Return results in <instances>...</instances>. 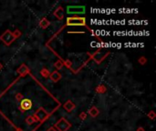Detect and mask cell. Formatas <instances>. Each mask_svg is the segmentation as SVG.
<instances>
[{
    "label": "cell",
    "mask_w": 156,
    "mask_h": 131,
    "mask_svg": "<svg viewBox=\"0 0 156 131\" xmlns=\"http://www.w3.org/2000/svg\"><path fill=\"white\" fill-rule=\"evenodd\" d=\"M67 26H73V27L86 26V18L79 16H70L67 18Z\"/></svg>",
    "instance_id": "cell-2"
},
{
    "label": "cell",
    "mask_w": 156,
    "mask_h": 131,
    "mask_svg": "<svg viewBox=\"0 0 156 131\" xmlns=\"http://www.w3.org/2000/svg\"><path fill=\"white\" fill-rule=\"evenodd\" d=\"M63 108H64L68 112H71L72 110L75 108V105L73 104V102H72L71 100H68V101H66V103H65L64 105H63Z\"/></svg>",
    "instance_id": "cell-11"
},
{
    "label": "cell",
    "mask_w": 156,
    "mask_h": 131,
    "mask_svg": "<svg viewBox=\"0 0 156 131\" xmlns=\"http://www.w3.org/2000/svg\"><path fill=\"white\" fill-rule=\"evenodd\" d=\"M54 16L59 20H62L64 18V9L62 7H59L54 11Z\"/></svg>",
    "instance_id": "cell-8"
},
{
    "label": "cell",
    "mask_w": 156,
    "mask_h": 131,
    "mask_svg": "<svg viewBox=\"0 0 156 131\" xmlns=\"http://www.w3.org/2000/svg\"><path fill=\"white\" fill-rule=\"evenodd\" d=\"M106 56H107V54H105V53L96 52V53H94V54L92 55V58H93L94 61H96L97 63H101V62L102 61L104 58H106Z\"/></svg>",
    "instance_id": "cell-7"
},
{
    "label": "cell",
    "mask_w": 156,
    "mask_h": 131,
    "mask_svg": "<svg viewBox=\"0 0 156 131\" xmlns=\"http://www.w3.org/2000/svg\"><path fill=\"white\" fill-rule=\"evenodd\" d=\"M48 131H57V129H56V128H54V127H50V128H49V129H48Z\"/></svg>",
    "instance_id": "cell-23"
},
{
    "label": "cell",
    "mask_w": 156,
    "mask_h": 131,
    "mask_svg": "<svg viewBox=\"0 0 156 131\" xmlns=\"http://www.w3.org/2000/svg\"><path fill=\"white\" fill-rule=\"evenodd\" d=\"M139 63L141 64V65H145L146 62H147V59L145 58V57H142V58H139Z\"/></svg>",
    "instance_id": "cell-18"
},
{
    "label": "cell",
    "mask_w": 156,
    "mask_h": 131,
    "mask_svg": "<svg viewBox=\"0 0 156 131\" xmlns=\"http://www.w3.org/2000/svg\"><path fill=\"white\" fill-rule=\"evenodd\" d=\"M88 113L90 114L92 117H98V115L100 114V111L95 106H93L88 110Z\"/></svg>",
    "instance_id": "cell-12"
},
{
    "label": "cell",
    "mask_w": 156,
    "mask_h": 131,
    "mask_svg": "<svg viewBox=\"0 0 156 131\" xmlns=\"http://www.w3.org/2000/svg\"><path fill=\"white\" fill-rule=\"evenodd\" d=\"M49 77L53 82H57L61 78V74L59 71H53L52 73H50Z\"/></svg>",
    "instance_id": "cell-10"
},
{
    "label": "cell",
    "mask_w": 156,
    "mask_h": 131,
    "mask_svg": "<svg viewBox=\"0 0 156 131\" xmlns=\"http://www.w3.org/2000/svg\"><path fill=\"white\" fill-rule=\"evenodd\" d=\"M85 12H86V7L84 5H68L67 7V14L68 16L84 15Z\"/></svg>",
    "instance_id": "cell-1"
},
{
    "label": "cell",
    "mask_w": 156,
    "mask_h": 131,
    "mask_svg": "<svg viewBox=\"0 0 156 131\" xmlns=\"http://www.w3.org/2000/svg\"><path fill=\"white\" fill-rule=\"evenodd\" d=\"M55 66L57 69H61V68L63 67V63L61 62V60H57L55 63Z\"/></svg>",
    "instance_id": "cell-17"
},
{
    "label": "cell",
    "mask_w": 156,
    "mask_h": 131,
    "mask_svg": "<svg viewBox=\"0 0 156 131\" xmlns=\"http://www.w3.org/2000/svg\"><path fill=\"white\" fill-rule=\"evenodd\" d=\"M79 118H80L81 120H85V119L87 118V113L86 112H81L80 115H79Z\"/></svg>",
    "instance_id": "cell-20"
},
{
    "label": "cell",
    "mask_w": 156,
    "mask_h": 131,
    "mask_svg": "<svg viewBox=\"0 0 156 131\" xmlns=\"http://www.w3.org/2000/svg\"><path fill=\"white\" fill-rule=\"evenodd\" d=\"M70 127H71V124L68 121H67L64 117H61L55 124V128L57 131H68Z\"/></svg>",
    "instance_id": "cell-3"
},
{
    "label": "cell",
    "mask_w": 156,
    "mask_h": 131,
    "mask_svg": "<svg viewBox=\"0 0 156 131\" xmlns=\"http://www.w3.org/2000/svg\"><path fill=\"white\" fill-rule=\"evenodd\" d=\"M16 72H18L20 76H26L27 74H28L29 69L28 67H27V66H26L25 64H22V65L18 68Z\"/></svg>",
    "instance_id": "cell-9"
},
{
    "label": "cell",
    "mask_w": 156,
    "mask_h": 131,
    "mask_svg": "<svg viewBox=\"0 0 156 131\" xmlns=\"http://www.w3.org/2000/svg\"><path fill=\"white\" fill-rule=\"evenodd\" d=\"M33 116H34L35 118L37 119V121H39V122H43V121H45L46 119L49 117V114L48 113V112L46 111V110L44 109L43 108H39L36 112H35V114Z\"/></svg>",
    "instance_id": "cell-5"
},
{
    "label": "cell",
    "mask_w": 156,
    "mask_h": 131,
    "mask_svg": "<svg viewBox=\"0 0 156 131\" xmlns=\"http://www.w3.org/2000/svg\"><path fill=\"white\" fill-rule=\"evenodd\" d=\"M16 39L13 32H11L10 30H7L1 36H0V40L3 41L7 46H9L10 44H12V42Z\"/></svg>",
    "instance_id": "cell-4"
},
{
    "label": "cell",
    "mask_w": 156,
    "mask_h": 131,
    "mask_svg": "<svg viewBox=\"0 0 156 131\" xmlns=\"http://www.w3.org/2000/svg\"><path fill=\"white\" fill-rule=\"evenodd\" d=\"M148 117H149L151 119H154V118H155V117H156V115H155L154 111H153V110H152V111H150L149 113H148Z\"/></svg>",
    "instance_id": "cell-19"
},
{
    "label": "cell",
    "mask_w": 156,
    "mask_h": 131,
    "mask_svg": "<svg viewBox=\"0 0 156 131\" xmlns=\"http://www.w3.org/2000/svg\"><path fill=\"white\" fill-rule=\"evenodd\" d=\"M49 25H50V22H49L46 17H43L41 19V21L39 22V27L43 29H46Z\"/></svg>",
    "instance_id": "cell-13"
},
{
    "label": "cell",
    "mask_w": 156,
    "mask_h": 131,
    "mask_svg": "<svg viewBox=\"0 0 156 131\" xmlns=\"http://www.w3.org/2000/svg\"><path fill=\"white\" fill-rule=\"evenodd\" d=\"M137 131H144V128H142V127H140V128H137Z\"/></svg>",
    "instance_id": "cell-24"
},
{
    "label": "cell",
    "mask_w": 156,
    "mask_h": 131,
    "mask_svg": "<svg viewBox=\"0 0 156 131\" xmlns=\"http://www.w3.org/2000/svg\"><path fill=\"white\" fill-rule=\"evenodd\" d=\"M2 68H3V66H2V64H1V63H0V70H1V69H2Z\"/></svg>",
    "instance_id": "cell-25"
},
{
    "label": "cell",
    "mask_w": 156,
    "mask_h": 131,
    "mask_svg": "<svg viewBox=\"0 0 156 131\" xmlns=\"http://www.w3.org/2000/svg\"><path fill=\"white\" fill-rule=\"evenodd\" d=\"M106 90H107V88H106V86L104 85H99L97 86V88H96V91L98 93H104V92H106Z\"/></svg>",
    "instance_id": "cell-16"
},
{
    "label": "cell",
    "mask_w": 156,
    "mask_h": 131,
    "mask_svg": "<svg viewBox=\"0 0 156 131\" xmlns=\"http://www.w3.org/2000/svg\"><path fill=\"white\" fill-rule=\"evenodd\" d=\"M26 122H27V125H32L34 124L35 122H37V119L35 118L34 116H28L26 119Z\"/></svg>",
    "instance_id": "cell-15"
},
{
    "label": "cell",
    "mask_w": 156,
    "mask_h": 131,
    "mask_svg": "<svg viewBox=\"0 0 156 131\" xmlns=\"http://www.w3.org/2000/svg\"><path fill=\"white\" fill-rule=\"evenodd\" d=\"M40 75H41L43 77H45V78H48V77H49L50 73H49V71L47 69V68L44 67V68H42V69L40 70Z\"/></svg>",
    "instance_id": "cell-14"
},
{
    "label": "cell",
    "mask_w": 156,
    "mask_h": 131,
    "mask_svg": "<svg viewBox=\"0 0 156 131\" xmlns=\"http://www.w3.org/2000/svg\"><path fill=\"white\" fill-rule=\"evenodd\" d=\"M13 34H14V36H15V38H19L20 36H21V32H20L19 30H18V29H16V31H15V32H13Z\"/></svg>",
    "instance_id": "cell-22"
},
{
    "label": "cell",
    "mask_w": 156,
    "mask_h": 131,
    "mask_svg": "<svg viewBox=\"0 0 156 131\" xmlns=\"http://www.w3.org/2000/svg\"><path fill=\"white\" fill-rule=\"evenodd\" d=\"M16 100H18V101H21L22 99L24 98V96L22 95V94H20V93H18L16 95Z\"/></svg>",
    "instance_id": "cell-21"
},
{
    "label": "cell",
    "mask_w": 156,
    "mask_h": 131,
    "mask_svg": "<svg viewBox=\"0 0 156 131\" xmlns=\"http://www.w3.org/2000/svg\"><path fill=\"white\" fill-rule=\"evenodd\" d=\"M33 106L32 100L29 98H23L20 101V105H19V109L22 112H25L27 110H29Z\"/></svg>",
    "instance_id": "cell-6"
}]
</instances>
